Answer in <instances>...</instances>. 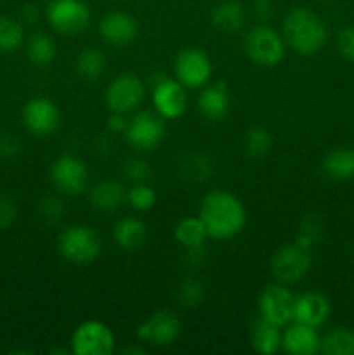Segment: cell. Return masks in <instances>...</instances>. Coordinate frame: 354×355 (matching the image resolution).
I'll return each instance as SVG.
<instances>
[{
	"instance_id": "obj_38",
	"label": "cell",
	"mask_w": 354,
	"mask_h": 355,
	"mask_svg": "<svg viewBox=\"0 0 354 355\" xmlns=\"http://www.w3.org/2000/svg\"><path fill=\"white\" fill-rule=\"evenodd\" d=\"M21 151H23V144H21L19 137L10 132L0 135V156L2 158H16Z\"/></svg>"
},
{
	"instance_id": "obj_14",
	"label": "cell",
	"mask_w": 354,
	"mask_h": 355,
	"mask_svg": "<svg viewBox=\"0 0 354 355\" xmlns=\"http://www.w3.org/2000/svg\"><path fill=\"white\" fill-rule=\"evenodd\" d=\"M23 123L30 134L49 137L61 123V111L49 97H33L23 107Z\"/></svg>"
},
{
	"instance_id": "obj_36",
	"label": "cell",
	"mask_w": 354,
	"mask_h": 355,
	"mask_svg": "<svg viewBox=\"0 0 354 355\" xmlns=\"http://www.w3.org/2000/svg\"><path fill=\"white\" fill-rule=\"evenodd\" d=\"M65 203L56 196H45L44 200H40V203H38V215H40L45 222H49V224H58L62 218V215H65Z\"/></svg>"
},
{
	"instance_id": "obj_15",
	"label": "cell",
	"mask_w": 354,
	"mask_h": 355,
	"mask_svg": "<svg viewBox=\"0 0 354 355\" xmlns=\"http://www.w3.org/2000/svg\"><path fill=\"white\" fill-rule=\"evenodd\" d=\"M180 333V321L172 311H158L137 328V338L156 347L172 345Z\"/></svg>"
},
{
	"instance_id": "obj_39",
	"label": "cell",
	"mask_w": 354,
	"mask_h": 355,
	"mask_svg": "<svg viewBox=\"0 0 354 355\" xmlns=\"http://www.w3.org/2000/svg\"><path fill=\"white\" fill-rule=\"evenodd\" d=\"M337 47L344 58L354 61V26H347L340 31L337 37Z\"/></svg>"
},
{
	"instance_id": "obj_26",
	"label": "cell",
	"mask_w": 354,
	"mask_h": 355,
	"mask_svg": "<svg viewBox=\"0 0 354 355\" xmlns=\"http://www.w3.org/2000/svg\"><path fill=\"white\" fill-rule=\"evenodd\" d=\"M177 172L189 182H205L212 173V159L203 153H186L177 162Z\"/></svg>"
},
{
	"instance_id": "obj_3",
	"label": "cell",
	"mask_w": 354,
	"mask_h": 355,
	"mask_svg": "<svg viewBox=\"0 0 354 355\" xmlns=\"http://www.w3.org/2000/svg\"><path fill=\"white\" fill-rule=\"evenodd\" d=\"M62 259L75 266H87L99 259L103 252V239L99 232L90 225L76 224L61 232L58 241Z\"/></svg>"
},
{
	"instance_id": "obj_25",
	"label": "cell",
	"mask_w": 354,
	"mask_h": 355,
	"mask_svg": "<svg viewBox=\"0 0 354 355\" xmlns=\"http://www.w3.org/2000/svg\"><path fill=\"white\" fill-rule=\"evenodd\" d=\"M76 73L87 82H96L106 73L108 59L97 47H85L76 55Z\"/></svg>"
},
{
	"instance_id": "obj_41",
	"label": "cell",
	"mask_w": 354,
	"mask_h": 355,
	"mask_svg": "<svg viewBox=\"0 0 354 355\" xmlns=\"http://www.w3.org/2000/svg\"><path fill=\"white\" fill-rule=\"evenodd\" d=\"M253 12L260 19H269L274 14V0H253Z\"/></svg>"
},
{
	"instance_id": "obj_17",
	"label": "cell",
	"mask_w": 354,
	"mask_h": 355,
	"mask_svg": "<svg viewBox=\"0 0 354 355\" xmlns=\"http://www.w3.org/2000/svg\"><path fill=\"white\" fill-rule=\"evenodd\" d=\"M99 33L106 44L125 47L137 38L139 24L130 14L113 10L99 21Z\"/></svg>"
},
{
	"instance_id": "obj_43",
	"label": "cell",
	"mask_w": 354,
	"mask_h": 355,
	"mask_svg": "<svg viewBox=\"0 0 354 355\" xmlns=\"http://www.w3.org/2000/svg\"><path fill=\"white\" fill-rule=\"evenodd\" d=\"M38 17H40V9H38V6H35V3H28V6H24L23 10H21V21H23V23L33 24Z\"/></svg>"
},
{
	"instance_id": "obj_5",
	"label": "cell",
	"mask_w": 354,
	"mask_h": 355,
	"mask_svg": "<svg viewBox=\"0 0 354 355\" xmlns=\"http://www.w3.org/2000/svg\"><path fill=\"white\" fill-rule=\"evenodd\" d=\"M92 14L83 0H51L47 21L58 33L75 37L89 28Z\"/></svg>"
},
{
	"instance_id": "obj_11",
	"label": "cell",
	"mask_w": 354,
	"mask_h": 355,
	"mask_svg": "<svg viewBox=\"0 0 354 355\" xmlns=\"http://www.w3.org/2000/svg\"><path fill=\"white\" fill-rule=\"evenodd\" d=\"M295 295L287 284H269L259 297V315L278 328H285L294 321Z\"/></svg>"
},
{
	"instance_id": "obj_8",
	"label": "cell",
	"mask_w": 354,
	"mask_h": 355,
	"mask_svg": "<svg viewBox=\"0 0 354 355\" xmlns=\"http://www.w3.org/2000/svg\"><path fill=\"white\" fill-rule=\"evenodd\" d=\"M113 331L101 321H85L73 331L71 352L75 355H111L115 352Z\"/></svg>"
},
{
	"instance_id": "obj_4",
	"label": "cell",
	"mask_w": 354,
	"mask_h": 355,
	"mask_svg": "<svg viewBox=\"0 0 354 355\" xmlns=\"http://www.w3.org/2000/svg\"><path fill=\"white\" fill-rule=\"evenodd\" d=\"M243 49L255 64L262 66V68H273V66L280 64L283 59L285 40L273 28L259 24L246 33L245 40H243Z\"/></svg>"
},
{
	"instance_id": "obj_18",
	"label": "cell",
	"mask_w": 354,
	"mask_h": 355,
	"mask_svg": "<svg viewBox=\"0 0 354 355\" xmlns=\"http://www.w3.org/2000/svg\"><path fill=\"white\" fill-rule=\"evenodd\" d=\"M281 349L292 355H314L321 352V336L316 328L292 321L281 335Z\"/></svg>"
},
{
	"instance_id": "obj_20",
	"label": "cell",
	"mask_w": 354,
	"mask_h": 355,
	"mask_svg": "<svg viewBox=\"0 0 354 355\" xmlns=\"http://www.w3.org/2000/svg\"><path fill=\"white\" fill-rule=\"evenodd\" d=\"M89 201L96 210L110 214L127 203V189L118 180H101L89 189Z\"/></svg>"
},
{
	"instance_id": "obj_35",
	"label": "cell",
	"mask_w": 354,
	"mask_h": 355,
	"mask_svg": "<svg viewBox=\"0 0 354 355\" xmlns=\"http://www.w3.org/2000/svg\"><path fill=\"white\" fill-rule=\"evenodd\" d=\"M121 172H124L125 179L130 180L132 184H141L148 182L153 177V168L144 162V159L139 158H128L127 162L121 166Z\"/></svg>"
},
{
	"instance_id": "obj_7",
	"label": "cell",
	"mask_w": 354,
	"mask_h": 355,
	"mask_svg": "<svg viewBox=\"0 0 354 355\" xmlns=\"http://www.w3.org/2000/svg\"><path fill=\"white\" fill-rule=\"evenodd\" d=\"M49 175L56 189L66 196H78L89 186V168L82 158L69 153L54 159Z\"/></svg>"
},
{
	"instance_id": "obj_9",
	"label": "cell",
	"mask_w": 354,
	"mask_h": 355,
	"mask_svg": "<svg viewBox=\"0 0 354 355\" xmlns=\"http://www.w3.org/2000/svg\"><path fill=\"white\" fill-rule=\"evenodd\" d=\"M165 121L151 111H139L127 125L125 139L135 151H153L165 139Z\"/></svg>"
},
{
	"instance_id": "obj_23",
	"label": "cell",
	"mask_w": 354,
	"mask_h": 355,
	"mask_svg": "<svg viewBox=\"0 0 354 355\" xmlns=\"http://www.w3.org/2000/svg\"><path fill=\"white\" fill-rule=\"evenodd\" d=\"M250 343L252 349L257 354L271 355L281 349V333L280 328L271 324L264 318H257L252 322V329H250Z\"/></svg>"
},
{
	"instance_id": "obj_13",
	"label": "cell",
	"mask_w": 354,
	"mask_h": 355,
	"mask_svg": "<svg viewBox=\"0 0 354 355\" xmlns=\"http://www.w3.org/2000/svg\"><path fill=\"white\" fill-rule=\"evenodd\" d=\"M146 87L134 73H121L106 89V104L111 113H128L142 103Z\"/></svg>"
},
{
	"instance_id": "obj_42",
	"label": "cell",
	"mask_w": 354,
	"mask_h": 355,
	"mask_svg": "<svg viewBox=\"0 0 354 355\" xmlns=\"http://www.w3.org/2000/svg\"><path fill=\"white\" fill-rule=\"evenodd\" d=\"M127 125H128V121L125 120L124 114L121 113H113L110 116V120H108V128H110V132H113V134L125 132L127 130Z\"/></svg>"
},
{
	"instance_id": "obj_31",
	"label": "cell",
	"mask_w": 354,
	"mask_h": 355,
	"mask_svg": "<svg viewBox=\"0 0 354 355\" xmlns=\"http://www.w3.org/2000/svg\"><path fill=\"white\" fill-rule=\"evenodd\" d=\"M271 148H273V137L264 127H252L245 134V151L250 158H264L269 155Z\"/></svg>"
},
{
	"instance_id": "obj_21",
	"label": "cell",
	"mask_w": 354,
	"mask_h": 355,
	"mask_svg": "<svg viewBox=\"0 0 354 355\" xmlns=\"http://www.w3.org/2000/svg\"><path fill=\"white\" fill-rule=\"evenodd\" d=\"M113 238L121 250L134 252L139 250L148 239V227L135 217H124L115 224Z\"/></svg>"
},
{
	"instance_id": "obj_16",
	"label": "cell",
	"mask_w": 354,
	"mask_h": 355,
	"mask_svg": "<svg viewBox=\"0 0 354 355\" xmlns=\"http://www.w3.org/2000/svg\"><path fill=\"white\" fill-rule=\"evenodd\" d=\"M330 312H332V304H330L328 297L323 295L321 291L311 290L295 297V322H301V324L318 329L328 321Z\"/></svg>"
},
{
	"instance_id": "obj_34",
	"label": "cell",
	"mask_w": 354,
	"mask_h": 355,
	"mask_svg": "<svg viewBox=\"0 0 354 355\" xmlns=\"http://www.w3.org/2000/svg\"><path fill=\"white\" fill-rule=\"evenodd\" d=\"M127 203L137 211L151 210L156 203L155 189H153L151 186H148L146 182L134 184V186L127 191Z\"/></svg>"
},
{
	"instance_id": "obj_2",
	"label": "cell",
	"mask_w": 354,
	"mask_h": 355,
	"mask_svg": "<svg viewBox=\"0 0 354 355\" xmlns=\"http://www.w3.org/2000/svg\"><path fill=\"white\" fill-rule=\"evenodd\" d=\"M285 42L301 55H314L325 47L328 30L321 17L305 7H295L283 21Z\"/></svg>"
},
{
	"instance_id": "obj_1",
	"label": "cell",
	"mask_w": 354,
	"mask_h": 355,
	"mask_svg": "<svg viewBox=\"0 0 354 355\" xmlns=\"http://www.w3.org/2000/svg\"><path fill=\"white\" fill-rule=\"evenodd\" d=\"M208 238L231 239L243 231L246 224V210L242 200L228 191H210L201 200L200 215Z\"/></svg>"
},
{
	"instance_id": "obj_29",
	"label": "cell",
	"mask_w": 354,
	"mask_h": 355,
	"mask_svg": "<svg viewBox=\"0 0 354 355\" xmlns=\"http://www.w3.org/2000/svg\"><path fill=\"white\" fill-rule=\"evenodd\" d=\"M321 352L326 355H354V329H330L321 338Z\"/></svg>"
},
{
	"instance_id": "obj_40",
	"label": "cell",
	"mask_w": 354,
	"mask_h": 355,
	"mask_svg": "<svg viewBox=\"0 0 354 355\" xmlns=\"http://www.w3.org/2000/svg\"><path fill=\"white\" fill-rule=\"evenodd\" d=\"M184 260H186L187 266L198 267L207 260V250L203 245L200 246H189V248H184Z\"/></svg>"
},
{
	"instance_id": "obj_30",
	"label": "cell",
	"mask_w": 354,
	"mask_h": 355,
	"mask_svg": "<svg viewBox=\"0 0 354 355\" xmlns=\"http://www.w3.org/2000/svg\"><path fill=\"white\" fill-rule=\"evenodd\" d=\"M24 42V28L21 21L9 16H0V52L10 54Z\"/></svg>"
},
{
	"instance_id": "obj_33",
	"label": "cell",
	"mask_w": 354,
	"mask_h": 355,
	"mask_svg": "<svg viewBox=\"0 0 354 355\" xmlns=\"http://www.w3.org/2000/svg\"><path fill=\"white\" fill-rule=\"evenodd\" d=\"M177 298L184 307H196L205 298V284L196 277H186L177 288Z\"/></svg>"
},
{
	"instance_id": "obj_37",
	"label": "cell",
	"mask_w": 354,
	"mask_h": 355,
	"mask_svg": "<svg viewBox=\"0 0 354 355\" xmlns=\"http://www.w3.org/2000/svg\"><path fill=\"white\" fill-rule=\"evenodd\" d=\"M17 217V205L9 194H0V231L10 227Z\"/></svg>"
},
{
	"instance_id": "obj_19",
	"label": "cell",
	"mask_w": 354,
	"mask_h": 355,
	"mask_svg": "<svg viewBox=\"0 0 354 355\" xmlns=\"http://www.w3.org/2000/svg\"><path fill=\"white\" fill-rule=\"evenodd\" d=\"M198 110L207 120H224L231 111V96H229V89L226 87V83L217 82L208 87L205 85L198 97Z\"/></svg>"
},
{
	"instance_id": "obj_12",
	"label": "cell",
	"mask_w": 354,
	"mask_h": 355,
	"mask_svg": "<svg viewBox=\"0 0 354 355\" xmlns=\"http://www.w3.org/2000/svg\"><path fill=\"white\" fill-rule=\"evenodd\" d=\"M153 106L163 120H177L187 110L186 87L177 78L162 75L153 83Z\"/></svg>"
},
{
	"instance_id": "obj_44",
	"label": "cell",
	"mask_w": 354,
	"mask_h": 355,
	"mask_svg": "<svg viewBox=\"0 0 354 355\" xmlns=\"http://www.w3.org/2000/svg\"><path fill=\"white\" fill-rule=\"evenodd\" d=\"M121 354H146L144 349L141 347H125V349L120 350Z\"/></svg>"
},
{
	"instance_id": "obj_27",
	"label": "cell",
	"mask_w": 354,
	"mask_h": 355,
	"mask_svg": "<svg viewBox=\"0 0 354 355\" xmlns=\"http://www.w3.org/2000/svg\"><path fill=\"white\" fill-rule=\"evenodd\" d=\"M26 54L35 66H49L58 55V45L51 35L33 33L28 40Z\"/></svg>"
},
{
	"instance_id": "obj_6",
	"label": "cell",
	"mask_w": 354,
	"mask_h": 355,
	"mask_svg": "<svg viewBox=\"0 0 354 355\" xmlns=\"http://www.w3.org/2000/svg\"><path fill=\"white\" fill-rule=\"evenodd\" d=\"M312 267V250L297 243L281 246L271 259V272L281 284H294L304 279Z\"/></svg>"
},
{
	"instance_id": "obj_28",
	"label": "cell",
	"mask_w": 354,
	"mask_h": 355,
	"mask_svg": "<svg viewBox=\"0 0 354 355\" xmlns=\"http://www.w3.org/2000/svg\"><path fill=\"white\" fill-rule=\"evenodd\" d=\"M174 238L184 248H189V246L205 245V239L208 238V232L200 217H186L176 225V229H174Z\"/></svg>"
},
{
	"instance_id": "obj_10",
	"label": "cell",
	"mask_w": 354,
	"mask_h": 355,
	"mask_svg": "<svg viewBox=\"0 0 354 355\" xmlns=\"http://www.w3.org/2000/svg\"><path fill=\"white\" fill-rule=\"evenodd\" d=\"M177 82L186 89H203L212 78V61L201 49L187 47L177 54L174 62Z\"/></svg>"
},
{
	"instance_id": "obj_32",
	"label": "cell",
	"mask_w": 354,
	"mask_h": 355,
	"mask_svg": "<svg viewBox=\"0 0 354 355\" xmlns=\"http://www.w3.org/2000/svg\"><path fill=\"white\" fill-rule=\"evenodd\" d=\"M323 238V225L316 215H305L298 225V234L294 243H297L302 248L312 250V246L318 245Z\"/></svg>"
},
{
	"instance_id": "obj_22",
	"label": "cell",
	"mask_w": 354,
	"mask_h": 355,
	"mask_svg": "<svg viewBox=\"0 0 354 355\" xmlns=\"http://www.w3.org/2000/svg\"><path fill=\"white\" fill-rule=\"evenodd\" d=\"M245 10L238 0H224L212 9L210 23L222 33H236L243 28Z\"/></svg>"
},
{
	"instance_id": "obj_24",
	"label": "cell",
	"mask_w": 354,
	"mask_h": 355,
	"mask_svg": "<svg viewBox=\"0 0 354 355\" xmlns=\"http://www.w3.org/2000/svg\"><path fill=\"white\" fill-rule=\"evenodd\" d=\"M323 172L328 179L347 182L354 179V149L337 148L323 159Z\"/></svg>"
}]
</instances>
